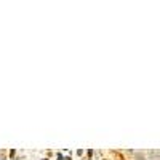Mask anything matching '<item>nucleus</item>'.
Segmentation results:
<instances>
[{"instance_id":"f257e3e1","label":"nucleus","mask_w":160,"mask_h":160,"mask_svg":"<svg viewBox=\"0 0 160 160\" xmlns=\"http://www.w3.org/2000/svg\"><path fill=\"white\" fill-rule=\"evenodd\" d=\"M136 157H138V160H144V157H142L139 152H136Z\"/></svg>"},{"instance_id":"f03ea898","label":"nucleus","mask_w":160,"mask_h":160,"mask_svg":"<svg viewBox=\"0 0 160 160\" xmlns=\"http://www.w3.org/2000/svg\"><path fill=\"white\" fill-rule=\"evenodd\" d=\"M43 160H47V158H43Z\"/></svg>"}]
</instances>
